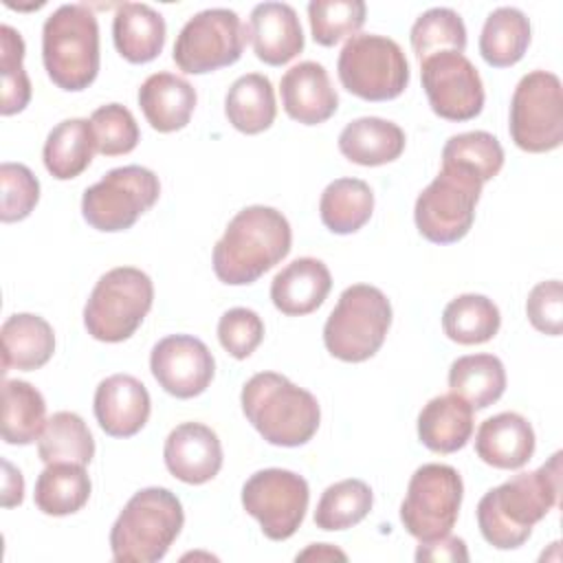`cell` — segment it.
<instances>
[{"label": "cell", "mask_w": 563, "mask_h": 563, "mask_svg": "<svg viewBox=\"0 0 563 563\" xmlns=\"http://www.w3.org/2000/svg\"><path fill=\"white\" fill-rule=\"evenodd\" d=\"M561 493V451L537 471L519 473L490 488L477 504V526L482 537L497 550L523 545L534 523L556 504Z\"/></svg>", "instance_id": "6da1fadb"}, {"label": "cell", "mask_w": 563, "mask_h": 563, "mask_svg": "<svg viewBox=\"0 0 563 563\" xmlns=\"http://www.w3.org/2000/svg\"><path fill=\"white\" fill-rule=\"evenodd\" d=\"M290 244L292 231L282 211L264 205L244 207L213 246V273L229 286L253 284L290 253Z\"/></svg>", "instance_id": "7a4b0ae2"}, {"label": "cell", "mask_w": 563, "mask_h": 563, "mask_svg": "<svg viewBox=\"0 0 563 563\" xmlns=\"http://www.w3.org/2000/svg\"><path fill=\"white\" fill-rule=\"evenodd\" d=\"M244 418L275 446H301L312 440L321 422L317 398L277 372L251 376L240 394Z\"/></svg>", "instance_id": "3957f363"}, {"label": "cell", "mask_w": 563, "mask_h": 563, "mask_svg": "<svg viewBox=\"0 0 563 563\" xmlns=\"http://www.w3.org/2000/svg\"><path fill=\"white\" fill-rule=\"evenodd\" d=\"M185 523L180 499L161 486L134 493L110 530V550L117 563L161 561Z\"/></svg>", "instance_id": "277c9868"}, {"label": "cell", "mask_w": 563, "mask_h": 563, "mask_svg": "<svg viewBox=\"0 0 563 563\" xmlns=\"http://www.w3.org/2000/svg\"><path fill=\"white\" fill-rule=\"evenodd\" d=\"M99 24L90 7L62 4L42 26V62L48 79L66 90H86L99 73Z\"/></svg>", "instance_id": "5b68a950"}, {"label": "cell", "mask_w": 563, "mask_h": 563, "mask_svg": "<svg viewBox=\"0 0 563 563\" xmlns=\"http://www.w3.org/2000/svg\"><path fill=\"white\" fill-rule=\"evenodd\" d=\"M391 325V303L385 292L369 284L347 286L323 325L325 350L345 363L372 358Z\"/></svg>", "instance_id": "8992f818"}, {"label": "cell", "mask_w": 563, "mask_h": 563, "mask_svg": "<svg viewBox=\"0 0 563 563\" xmlns=\"http://www.w3.org/2000/svg\"><path fill=\"white\" fill-rule=\"evenodd\" d=\"M152 301L154 284L147 273L134 266L110 268L84 306V328L97 341L121 343L139 330Z\"/></svg>", "instance_id": "52a82bcc"}, {"label": "cell", "mask_w": 563, "mask_h": 563, "mask_svg": "<svg viewBox=\"0 0 563 563\" xmlns=\"http://www.w3.org/2000/svg\"><path fill=\"white\" fill-rule=\"evenodd\" d=\"M341 86L365 101H389L405 92L409 84V62L387 35H352L336 62Z\"/></svg>", "instance_id": "ba28073f"}, {"label": "cell", "mask_w": 563, "mask_h": 563, "mask_svg": "<svg viewBox=\"0 0 563 563\" xmlns=\"http://www.w3.org/2000/svg\"><path fill=\"white\" fill-rule=\"evenodd\" d=\"M161 196L158 176L141 165L110 169L81 196L84 220L103 233L130 229Z\"/></svg>", "instance_id": "9c48e42d"}, {"label": "cell", "mask_w": 563, "mask_h": 563, "mask_svg": "<svg viewBox=\"0 0 563 563\" xmlns=\"http://www.w3.org/2000/svg\"><path fill=\"white\" fill-rule=\"evenodd\" d=\"M510 139L530 154L552 152L563 143V88L550 70H530L510 99Z\"/></svg>", "instance_id": "30bf717a"}, {"label": "cell", "mask_w": 563, "mask_h": 563, "mask_svg": "<svg viewBox=\"0 0 563 563\" xmlns=\"http://www.w3.org/2000/svg\"><path fill=\"white\" fill-rule=\"evenodd\" d=\"M482 183L455 167L442 165L438 176L418 194L413 220L420 235L433 244L462 240L475 220Z\"/></svg>", "instance_id": "8fae6325"}, {"label": "cell", "mask_w": 563, "mask_h": 563, "mask_svg": "<svg viewBox=\"0 0 563 563\" xmlns=\"http://www.w3.org/2000/svg\"><path fill=\"white\" fill-rule=\"evenodd\" d=\"M464 497L460 473L449 464H422L413 471L400 504V521L418 541H433L451 532Z\"/></svg>", "instance_id": "7c38bea8"}, {"label": "cell", "mask_w": 563, "mask_h": 563, "mask_svg": "<svg viewBox=\"0 0 563 563\" xmlns=\"http://www.w3.org/2000/svg\"><path fill=\"white\" fill-rule=\"evenodd\" d=\"M249 26L231 9H205L191 15L174 42V62L183 73L205 75L242 57Z\"/></svg>", "instance_id": "4fadbf2b"}, {"label": "cell", "mask_w": 563, "mask_h": 563, "mask_svg": "<svg viewBox=\"0 0 563 563\" xmlns=\"http://www.w3.org/2000/svg\"><path fill=\"white\" fill-rule=\"evenodd\" d=\"M308 482L288 468H262L242 486V506L271 541L290 539L308 510Z\"/></svg>", "instance_id": "5bb4252c"}, {"label": "cell", "mask_w": 563, "mask_h": 563, "mask_svg": "<svg viewBox=\"0 0 563 563\" xmlns=\"http://www.w3.org/2000/svg\"><path fill=\"white\" fill-rule=\"evenodd\" d=\"M420 79L431 110L446 121H471L484 108V84L464 53L444 51L420 62Z\"/></svg>", "instance_id": "9a60e30c"}, {"label": "cell", "mask_w": 563, "mask_h": 563, "mask_svg": "<svg viewBox=\"0 0 563 563\" xmlns=\"http://www.w3.org/2000/svg\"><path fill=\"white\" fill-rule=\"evenodd\" d=\"M150 369L169 396L187 400L200 396L211 385L216 361L200 339L191 334H169L152 347Z\"/></svg>", "instance_id": "2e32d148"}, {"label": "cell", "mask_w": 563, "mask_h": 563, "mask_svg": "<svg viewBox=\"0 0 563 563\" xmlns=\"http://www.w3.org/2000/svg\"><path fill=\"white\" fill-rule=\"evenodd\" d=\"M163 457L167 471L185 484H207L222 468V444L218 433L202 422H183L165 440Z\"/></svg>", "instance_id": "e0dca14e"}, {"label": "cell", "mask_w": 563, "mask_h": 563, "mask_svg": "<svg viewBox=\"0 0 563 563\" xmlns=\"http://www.w3.org/2000/svg\"><path fill=\"white\" fill-rule=\"evenodd\" d=\"M95 418L99 427L112 438L136 435L152 411L150 391L130 374H112L95 389Z\"/></svg>", "instance_id": "ac0fdd59"}, {"label": "cell", "mask_w": 563, "mask_h": 563, "mask_svg": "<svg viewBox=\"0 0 563 563\" xmlns=\"http://www.w3.org/2000/svg\"><path fill=\"white\" fill-rule=\"evenodd\" d=\"M279 92L286 114L303 125H319L339 108V95L319 62L290 66L279 81Z\"/></svg>", "instance_id": "d6986e66"}, {"label": "cell", "mask_w": 563, "mask_h": 563, "mask_svg": "<svg viewBox=\"0 0 563 563\" xmlns=\"http://www.w3.org/2000/svg\"><path fill=\"white\" fill-rule=\"evenodd\" d=\"M249 35L255 57L268 66H284L303 51V31L297 11L286 2L255 4Z\"/></svg>", "instance_id": "ffe728a7"}, {"label": "cell", "mask_w": 563, "mask_h": 563, "mask_svg": "<svg viewBox=\"0 0 563 563\" xmlns=\"http://www.w3.org/2000/svg\"><path fill=\"white\" fill-rule=\"evenodd\" d=\"M534 429L532 424L515 411H501L486 418L475 435L477 457L501 471H515L530 462L534 453Z\"/></svg>", "instance_id": "44dd1931"}, {"label": "cell", "mask_w": 563, "mask_h": 563, "mask_svg": "<svg viewBox=\"0 0 563 563\" xmlns=\"http://www.w3.org/2000/svg\"><path fill=\"white\" fill-rule=\"evenodd\" d=\"M332 288L328 266L317 257H297L286 264L271 282V299L286 317L314 312Z\"/></svg>", "instance_id": "7402d4cb"}, {"label": "cell", "mask_w": 563, "mask_h": 563, "mask_svg": "<svg viewBox=\"0 0 563 563\" xmlns=\"http://www.w3.org/2000/svg\"><path fill=\"white\" fill-rule=\"evenodd\" d=\"M196 88L174 73H154L139 88V106L156 132L183 130L196 108Z\"/></svg>", "instance_id": "603a6c76"}, {"label": "cell", "mask_w": 563, "mask_h": 563, "mask_svg": "<svg viewBox=\"0 0 563 563\" xmlns=\"http://www.w3.org/2000/svg\"><path fill=\"white\" fill-rule=\"evenodd\" d=\"M163 15L143 2H123L112 20V40L117 53L130 64H147L165 46Z\"/></svg>", "instance_id": "cb8c5ba5"}, {"label": "cell", "mask_w": 563, "mask_h": 563, "mask_svg": "<svg viewBox=\"0 0 563 563\" xmlns=\"http://www.w3.org/2000/svg\"><path fill=\"white\" fill-rule=\"evenodd\" d=\"M2 336V372H33L46 365L55 352V332L51 323L31 312L7 317L0 328Z\"/></svg>", "instance_id": "d4e9b609"}, {"label": "cell", "mask_w": 563, "mask_h": 563, "mask_svg": "<svg viewBox=\"0 0 563 563\" xmlns=\"http://www.w3.org/2000/svg\"><path fill=\"white\" fill-rule=\"evenodd\" d=\"M473 435V407L455 394L431 398L418 413V438L433 453H455Z\"/></svg>", "instance_id": "484cf974"}, {"label": "cell", "mask_w": 563, "mask_h": 563, "mask_svg": "<svg viewBox=\"0 0 563 563\" xmlns=\"http://www.w3.org/2000/svg\"><path fill=\"white\" fill-rule=\"evenodd\" d=\"M339 152L363 167H378L405 152V132L398 123L380 117L350 121L339 134Z\"/></svg>", "instance_id": "4316f807"}, {"label": "cell", "mask_w": 563, "mask_h": 563, "mask_svg": "<svg viewBox=\"0 0 563 563\" xmlns=\"http://www.w3.org/2000/svg\"><path fill=\"white\" fill-rule=\"evenodd\" d=\"M95 150L97 145L90 119H64L44 141V167L57 180L77 178L92 163Z\"/></svg>", "instance_id": "83f0119b"}, {"label": "cell", "mask_w": 563, "mask_h": 563, "mask_svg": "<svg viewBox=\"0 0 563 563\" xmlns=\"http://www.w3.org/2000/svg\"><path fill=\"white\" fill-rule=\"evenodd\" d=\"M224 114L242 134H260L268 130L277 114L275 90L268 77L246 73L238 77L224 97Z\"/></svg>", "instance_id": "f1b7e54d"}, {"label": "cell", "mask_w": 563, "mask_h": 563, "mask_svg": "<svg viewBox=\"0 0 563 563\" xmlns=\"http://www.w3.org/2000/svg\"><path fill=\"white\" fill-rule=\"evenodd\" d=\"M92 484L81 464L55 462L37 475L33 501L37 510L51 517H66L88 504Z\"/></svg>", "instance_id": "f546056e"}, {"label": "cell", "mask_w": 563, "mask_h": 563, "mask_svg": "<svg viewBox=\"0 0 563 563\" xmlns=\"http://www.w3.org/2000/svg\"><path fill=\"white\" fill-rule=\"evenodd\" d=\"M449 387L473 409H486L506 391L504 363L495 354L460 356L449 367Z\"/></svg>", "instance_id": "4dcf8cb0"}, {"label": "cell", "mask_w": 563, "mask_h": 563, "mask_svg": "<svg viewBox=\"0 0 563 563\" xmlns=\"http://www.w3.org/2000/svg\"><path fill=\"white\" fill-rule=\"evenodd\" d=\"M530 20L517 7H497L488 13L482 35L479 53L493 68L515 66L528 51Z\"/></svg>", "instance_id": "1f68e13d"}, {"label": "cell", "mask_w": 563, "mask_h": 563, "mask_svg": "<svg viewBox=\"0 0 563 563\" xmlns=\"http://www.w3.org/2000/svg\"><path fill=\"white\" fill-rule=\"evenodd\" d=\"M46 427L44 396L26 380L2 383V440L7 444H31Z\"/></svg>", "instance_id": "d6a6232c"}, {"label": "cell", "mask_w": 563, "mask_h": 563, "mask_svg": "<svg viewBox=\"0 0 563 563\" xmlns=\"http://www.w3.org/2000/svg\"><path fill=\"white\" fill-rule=\"evenodd\" d=\"M374 211V194L361 178L332 180L319 200V216L328 231L336 235L356 233Z\"/></svg>", "instance_id": "836d02e7"}, {"label": "cell", "mask_w": 563, "mask_h": 563, "mask_svg": "<svg viewBox=\"0 0 563 563\" xmlns=\"http://www.w3.org/2000/svg\"><path fill=\"white\" fill-rule=\"evenodd\" d=\"M499 308L486 295H460L442 310V330L460 345L486 343L499 332Z\"/></svg>", "instance_id": "e575fe53"}, {"label": "cell", "mask_w": 563, "mask_h": 563, "mask_svg": "<svg viewBox=\"0 0 563 563\" xmlns=\"http://www.w3.org/2000/svg\"><path fill=\"white\" fill-rule=\"evenodd\" d=\"M37 453L44 464L73 462L86 466L95 457V440L81 416L75 411H57L46 420L37 438Z\"/></svg>", "instance_id": "d590c367"}, {"label": "cell", "mask_w": 563, "mask_h": 563, "mask_svg": "<svg viewBox=\"0 0 563 563\" xmlns=\"http://www.w3.org/2000/svg\"><path fill=\"white\" fill-rule=\"evenodd\" d=\"M442 165L475 176L482 185L504 167V147L497 136L484 130L453 134L442 147Z\"/></svg>", "instance_id": "8d00e7d4"}, {"label": "cell", "mask_w": 563, "mask_h": 563, "mask_svg": "<svg viewBox=\"0 0 563 563\" xmlns=\"http://www.w3.org/2000/svg\"><path fill=\"white\" fill-rule=\"evenodd\" d=\"M374 504L372 488L363 479H341L330 484L317 504L314 526L321 530H347L361 523Z\"/></svg>", "instance_id": "74e56055"}, {"label": "cell", "mask_w": 563, "mask_h": 563, "mask_svg": "<svg viewBox=\"0 0 563 563\" xmlns=\"http://www.w3.org/2000/svg\"><path fill=\"white\" fill-rule=\"evenodd\" d=\"M409 40L420 62L444 51L464 53L466 26L457 11L449 7H433L416 18L409 31Z\"/></svg>", "instance_id": "f35d334b"}, {"label": "cell", "mask_w": 563, "mask_h": 563, "mask_svg": "<svg viewBox=\"0 0 563 563\" xmlns=\"http://www.w3.org/2000/svg\"><path fill=\"white\" fill-rule=\"evenodd\" d=\"M365 13L363 0H312L308 4L312 40L321 46H334L363 26Z\"/></svg>", "instance_id": "ab89813d"}, {"label": "cell", "mask_w": 563, "mask_h": 563, "mask_svg": "<svg viewBox=\"0 0 563 563\" xmlns=\"http://www.w3.org/2000/svg\"><path fill=\"white\" fill-rule=\"evenodd\" d=\"M24 40L9 24L0 26V73H2V106L4 117L22 112L31 101V81L22 66Z\"/></svg>", "instance_id": "60d3db41"}, {"label": "cell", "mask_w": 563, "mask_h": 563, "mask_svg": "<svg viewBox=\"0 0 563 563\" xmlns=\"http://www.w3.org/2000/svg\"><path fill=\"white\" fill-rule=\"evenodd\" d=\"M97 152L103 156H121L139 145L141 132L134 114L121 103H106L90 114Z\"/></svg>", "instance_id": "b9f144b4"}, {"label": "cell", "mask_w": 563, "mask_h": 563, "mask_svg": "<svg viewBox=\"0 0 563 563\" xmlns=\"http://www.w3.org/2000/svg\"><path fill=\"white\" fill-rule=\"evenodd\" d=\"M2 183V222L24 220L40 200V180L22 163H2L0 165Z\"/></svg>", "instance_id": "7bdbcfd3"}, {"label": "cell", "mask_w": 563, "mask_h": 563, "mask_svg": "<svg viewBox=\"0 0 563 563\" xmlns=\"http://www.w3.org/2000/svg\"><path fill=\"white\" fill-rule=\"evenodd\" d=\"M262 339L264 321L251 308H231L218 321V341L238 361L249 358Z\"/></svg>", "instance_id": "ee69618b"}, {"label": "cell", "mask_w": 563, "mask_h": 563, "mask_svg": "<svg viewBox=\"0 0 563 563\" xmlns=\"http://www.w3.org/2000/svg\"><path fill=\"white\" fill-rule=\"evenodd\" d=\"M526 314L534 330L559 336L563 332V286L559 279L539 282L526 301Z\"/></svg>", "instance_id": "f6af8a7d"}, {"label": "cell", "mask_w": 563, "mask_h": 563, "mask_svg": "<svg viewBox=\"0 0 563 563\" xmlns=\"http://www.w3.org/2000/svg\"><path fill=\"white\" fill-rule=\"evenodd\" d=\"M416 561H431V563L468 561V550H466L464 539L451 537V532H449L433 541H420V545L416 550Z\"/></svg>", "instance_id": "bcb514c9"}, {"label": "cell", "mask_w": 563, "mask_h": 563, "mask_svg": "<svg viewBox=\"0 0 563 563\" xmlns=\"http://www.w3.org/2000/svg\"><path fill=\"white\" fill-rule=\"evenodd\" d=\"M2 468H4V477H2V506L4 508L20 506L22 499H24L22 473L9 460H2Z\"/></svg>", "instance_id": "7dc6e473"}, {"label": "cell", "mask_w": 563, "mask_h": 563, "mask_svg": "<svg viewBox=\"0 0 563 563\" xmlns=\"http://www.w3.org/2000/svg\"><path fill=\"white\" fill-rule=\"evenodd\" d=\"M334 559L345 561L347 556H345V552L336 550L330 543H312L303 552L297 554V561H334Z\"/></svg>", "instance_id": "c3c4849f"}]
</instances>
